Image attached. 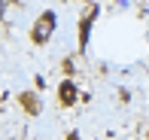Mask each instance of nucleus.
<instances>
[{"label": "nucleus", "mask_w": 149, "mask_h": 140, "mask_svg": "<svg viewBox=\"0 0 149 140\" xmlns=\"http://www.w3.org/2000/svg\"><path fill=\"white\" fill-rule=\"evenodd\" d=\"M55 28H58V12H55V9L40 12V15L33 18V24H31V40H33V46H46L52 37H55Z\"/></svg>", "instance_id": "obj_1"}, {"label": "nucleus", "mask_w": 149, "mask_h": 140, "mask_svg": "<svg viewBox=\"0 0 149 140\" xmlns=\"http://www.w3.org/2000/svg\"><path fill=\"white\" fill-rule=\"evenodd\" d=\"M97 12H100V6H94L88 3L82 9V18H79V49H88V40H91V28H94V18H97Z\"/></svg>", "instance_id": "obj_2"}, {"label": "nucleus", "mask_w": 149, "mask_h": 140, "mask_svg": "<svg viewBox=\"0 0 149 140\" xmlns=\"http://www.w3.org/2000/svg\"><path fill=\"white\" fill-rule=\"evenodd\" d=\"M79 101V85L73 82V79H61V85H58V104L61 107H73Z\"/></svg>", "instance_id": "obj_3"}, {"label": "nucleus", "mask_w": 149, "mask_h": 140, "mask_svg": "<svg viewBox=\"0 0 149 140\" xmlns=\"http://www.w3.org/2000/svg\"><path fill=\"white\" fill-rule=\"evenodd\" d=\"M18 104H22V110L28 113V116H40V113H43V101H40L37 91H22V95H18Z\"/></svg>", "instance_id": "obj_4"}, {"label": "nucleus", "mask_w": 149, "mask_h": 140, "mask_svg": "<svg viewBox=\"0 0 149 140\" xmlns=\"http://www.w3.org/2000/svg\"><path fill=\"white\" fill-rule=\"evenodd\" d=\"M61 67H64V73H67L64 79H73V73H76V61H73V58H64V61H61Z\"/></svg>", "instance_id": "obj_5"}, {"label": "nucleus", "mask_w": 149, "mask_h": 140, "mask_svg": "<svg viewBox=\"0 0 149 140\" xmlns=\"http://www.w3.org/2000/svg\"><path fill=\"white\" fill-rule=\"evenodd\" d=\"M64 140H82V137H79V131H70V134H67Z\"/></svg>", "instance_id": "obj_6"}, {"label": "nucleus", "mask_w": 149, "mask_h": 140, "mask_svg": "<svg viewBox=\"0 0 149 140\" xmlns=\"http://www.w3.org/2000/svg\"><path fill=\"white\" fill-rule=\"evenodd\" d=\"M146 140H149V131H146Z\"/></svg>", "instance_id": "obj_7"}]
</instances>
